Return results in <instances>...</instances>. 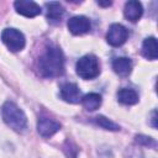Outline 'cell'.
Instances as JSON below:
<instances>
[{
  "label": "cell",
  "mask_w": 158,
  "mask_h": 158,
  "mask_svg": "<svg viewBox=\"0 0 158 158\" xmlns=\"http://www.w3.org/2000/svg\"><path fill=\"white\" fill-rule=\"evenodd\" d=\"M46 10H47V12H46L47 19L51 23H59L64 16V7L57 1L47 2Z\"/></svg>",
  "instance_id": "8fae6325"
},
{
  "label": "cell",
  "mask_w": 158,
  "mask_h": 158,
  "mask_svg": "<svg viewBox=\"0 0 158 158\" xmlns=\"http://www.w3.org/2000/svg\"><path fill=\"white\" fill-rule=\"evenodd\" d=\"M142 54L149 60H154L158 57V44L154 37H148L142 43Z\"/></svg>",
  "instance_id": "4fadbf2b"
},
{
  "label": "cell",
  "mask_w": 158,
  "mask_h": 158,
  "mask_svg": "<svg viewBox=\"0 0 158 158\" xmlns=\"http://www.w3.org/2000/svg\"><path fill=\"white\" fill-rule=\"evenodd\" d=\"M1 116L4 122L16 132H23L27 127V118L25 112L12 101H6L2 105Z\"/></svg>",
  "instance_id": "7a4b0ae2"
},
{
  "label": "cell",
  "mask_w": 158,
  "mask_h": 158,
  "mask_svg": "<svg viewBox=\"0 0 158 158\" xmlns=\"http://www.w3.org/2000/svg\"><path fill=\"white\" fill-rule=\"evenodd\" d=\"M60 96L64 101L70 104H77L81 100V93L74 83H64L60 86Z\"/></svg>",
  "instance_id": "9c48e42d"
},
{
  "label": "cell",
  "mask_w": 158,
  "mask_h": 158,
  "mask_svg": "<svg viewBox=\"0 0 158 158\" xmlns=\"http://www.w3.org/2000/svg\"><path fill=\"white\" fill-rule=\"evenodd\" d=\"M1 40L11 52L22 51L26 44L23 33L16 28H5L1 33Z\"/></svg>",
  "instance_id": "277c9868"
},
{
  "label": "cell",
  "mask_w": 158,
  "mask_h": 158,
  "mask_svg": "<svg viewBox=\"0 0 158 158\" xmlns=\"http://www.w3.org/2000/svg\"><path fill=\"white\" fill-rule=\"evenodd\" d=\"M67 26H68V30L70 33L79 36V35H84V33L89 32L91 23H90V20L85 16H74L68 20Z\"/></svg>",
  "instance_id": "8992f818"
},
{
  "label": "cell",
  "mask_w": 158,
  "mask_h": 158,
  "mask_svg": "<svg viewBox=\"0 0 158 158\" xmlns=\"http://www.w3.org/2000/svg\"><path fill=\"white\" fill-rule=\"evenodd\" d=\"M81 104L88 111H95L101 105V96L96 93H89L81 98Z\"/></svg>",
  "instance_id": "9a60e30c"
},
{
  "label": "cell",
  "mask_w": 158,
  "mask_h": 158,
  "mask_svg": "<svg viewBox=\"0 0 158 158\" xmlns=\"http://www.w3.org/2000/svg\"><path fill=\"white\" fill-rule=\"evenodd\" d=\"M112 2L111 1H98V5H100V6H110Z\"/></svg>",
  "instance_id": "ac0fdd59"
},
{
  "label": "cell",
  "mask_w": 158,
  "mask_h": 158,
  "mask_svg": "<svg viewBox=\"0 0 158 158\" xmlns=\"http://www.w3.org/2000/svg\"><path fill=\"white\" fill-rule=\"evenodd\" d=\"M94 122L98 126H100V127H102L105 130H109V131H118L120 130V126L118 125H116L115 122H112L111 120H109L107 117L101 116V115L94 117Z\"/></svg>",
  "instance_id": "2e32d148"
},
{
  "label": "cell",
  "mask_w": 158,
  "mask_h": 158,
  "mask_svg": "<svg viewBox=\"0 0 158 158\" xmlns=\"http://www.w3.org/2000/svg\"><path fill=\"white\" fill-rule=\"evenodd\" d=\"M112 69L116 74L120 77H127L131 73L132 69V62L130 58L126 57H118L112 60Z\"/></svg>",
  "instance_id": "7c38bea8"
},
{
  "label": "cell",
  "mask_w": 158,
  "mask_h": 158,
  "mask_svg": "<svg viewBox=\"0 0 158 158\" xmlns=\"http://www.w3.org/2000/svg\"><path fill=\"white\" fill-rule=\"evenodd\" d=\"M75 72L81 79H94L100 73L99 59L94 54H86L81 57L75 64Z\"/></svg>",
  "instance_id": "3957f363"
},
{
  "label": "cell",
  "mask_w": 158,
  "mask_h": 158,
  "mask_svg": "<svg viewBox=\"0 0 158 158\" xmlns=\"http://www.w3.org/2000/svg\"><path fill=\"white\" fill-rule=\"evenodd\" d=\"M60 130V123L49 118V117H40L37 122V131L43 138L52 137L56 132Z\"/></svg>",
  "instance_id": "52a82bcc"
},
{
  "label": "cell",
  "mask_w": 158,
  "mask_h": 158,
  "mask_svg": "<svg viewBox=\"0 0 158 158\" xmlns=\"http://www.w3.org/2000/svg\"><path fill=\"white\" fill-rule=\"evenodd\" d=\"M15 10L17 14L25 16V17H35L41 14V7L35 1L28 0H17L14 4Z\"/></svg>",
  "instance_id": "ba28073f"
},
{
  "label": "cell",
  "mask_w": 158,
  "mask_h": 158,
  "mask_svg": "<svg viewBox=\"0 0 158 158\" xmlns=\"http://www.w3.org/2000/svg\"><path fill=\"white\" fill-rule=\"evenodd\" d=\"M156 118H157V117H156V111H153V116H152V121H153V123H152V126H153L154 128L157 127V123L154 122V121H156Z\"/></svg>",
  "instance_id": "d6986e66"
},
{
  "label": "cell",
  "mask_w": 158,
  "mask_h": 158,
  "mask_svg": "<svg viewBox=\"0 0 158 158\" xmlns=\"http://www.w3.org/2000/svg\"><path fill=\"white\" fill-rule=\"evenodd\" d=\"M128 37V31L125 26L120 23H112L109 27V31L106 33V41L112 47H120L122 46Z\"/></svg>",
  "instance_id": "5b68a950"
},
{
  "label": "cell",
  "mask_w": 158,
  "mask_h": 158,
  "mask_svg": "<svg viewBox=\"0 0 158 158\" xmlns=\"http://www.w3.org/2000/svg\"><path fill=\"white\" fill-rule=\"evenodd\" d=\"M38 72L44 78H57L64 73V57L59 47L48 46L38 58Z\"/></svg>",
  "instance_id": "6da1fadb"
},
{
  "label": "cell",
  "mask_w": 158,
  "mask_h": 158,
  "mask_svg": "<svg viewBox=\"0 0 158 158\" xmlns=\"http://www.w3.org/2000/svg\"><path fill=\"white\" fill-rule=\"evenodd\" d=\"M136 142L139 143V144H144V146H156V142L151 138V137H147V136H136Z\"/></svg>",
  "instance_id": "e0dca14e"
},
{
  "label": "cell",
  "mask_w": 158,
  "mask_h": 158,
  "mask_svg": "<svg viewBox=\"0 0 158 158\" xmlns=\"http://www.w3.org/2000/svg\"><path fill=\"white\" fill-rule=\"evenodd\" d=\"M142 14H143V7H142V4L139 1L131 0V1H127L125 4L123 15L128 21H131V22L138 21L141 19Z\"/></svg>",
  "instance_id": "30bf717a"
},
{
  "label": "cell",
  "mask_w": 158,
  "mask_h": 158,
  "mask_svg": "<svg viewBox=\"0 0 158 158\" xmlns=\"http://www.w3.org/2000/svg\"><path fill=\"white\" fill-rule=\"evenodd\" d=\"M117 100L123 105H135L138 102V94L130 88H122L117 91Z\"/></svg>",
  "instance_id": "5bb4252c"
}]
</instances>
